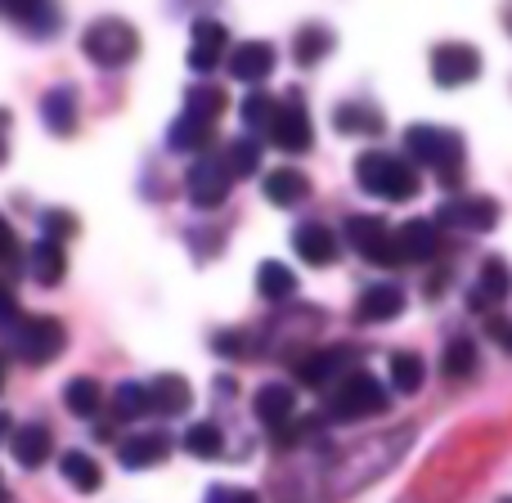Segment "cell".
Returning <instances> with one entry per match:
<instances>
[{"label":"cell","instance_id":"cb8c5ba5","mask_svg":"<svg viewBox=\"0 0 512 503\" xmlns=\"http://www.w3.org/2000/svg\"><path fill=\"white\" fill-rule=\"evenodd\" d=\"M59 472H63V481H68L72 490H81V495H95L99 486H104V472H99V463L90 459V454H81V450H68L59 459Z\"/></svg>","mask_w":512,"mask_h":503},{"label":"cell","instance_id":"1f68e13d","mask_svg":"<svg viewBox=\"0 0 512 503\" xmlns=\"http://www.w3.org/2000/svg\"><path fill=\"white\" fill-rule=\"evenodd\" d=\"M225 113V90H216V86H194L185 95V113L180 117H194V122H207V126H216V117Z\"/></svg>","mask_w":512,"mask_h":503},{"label":"cell","instance_id":"9a60e30c","mask_svg":"<svg viewBox=\"0 0 512 503\" xmlns=\"http://www.w3.org/2000/svg\"><path fill=\"white\" fill-rule=\"evenodd\" d=\"M171 454V436L167 432H135L126 436L122 445H117V459H122V468L140 472V468H153V463H162Z\"/></svg>","mask_w":512,"mask_h":503},{"label":"cell","instance_id":"6da1fadb","mask_svg":"<svg viewBox=\"0 0 512 503\" xmlns=\"http://www.w3.org/2000/svg\"><path fill=\"white\" fill-rule=\"evenodd\" d=\"M355 180H360L364 194L387 198V203H409V198L423 189L418 171L409 167L405 158L382 153V149H369V153H360V158H355Z\"/></svg>","mask_w":512,"mask_h":503},{"label":"cell","instance_id":"ac0fdd59","mask_svg":"<svg viewBox=\"0 0 512 503\" xmlns=\"http://www.w3.org/2000/svg\"><path fill=\"white\" fill-rule=\"evenodd\" d=\"M270 72H274V45H265V41L234 45V54H230V77L234 81H248V86H256V81H265Z\"/></svg>","mask_w":512,"mask_h":503},{"label":"cell","instance_id":"7a4b0ae2","mask_svg":"<svg viewBox=\"0 0 512 503\" xmlns=\"http://www.w3.org/2000/svg\"><path fill=\"white\" fill-rule=\"evenodd\" d=\"M405 153H409V167H432L445 176V185H450V176H459L463 167V135L459 131H445V126H409L405 131Z\"/></svg>","mask_w":512,"mask_h":503},{"label":"cell","instance_id":"c3c4849f","mask_svg":"<svg viewBox=\"0 0 512 503\" xmlns=\"http://www.w3.org/2000/svg\"><path fill=\"white\" fill-rule=\"evenodd\" d=\"M0 387H5V360H0Z\"/></svg>","mask_w":512,"mask_h":503},{"label":"cell","instance_id":"60d3db41","mask_svg":"<svg viewBox=\"0 0 512 503\" xmlns=\"http://www.w3.org/2000/svg\"><path fill=\"white\" fill-rule=\"evenodd\" d=\"M486 333L495 337V342L512 355V319H486Z\"/></svg>","mask_w":512,"mask_h":503},{"label":"cell","instance_id":"ffe728a7","mask_svg":"<svg viewBox=\"0 0 512 503\" xmlns=\"http://www.w3.org/2000/svg\"><path fill=\"white\" fill-rule=\"evenodd\" d=\"M41 122L50 135H72L77 131V90L72 86H54L41 99Z\"/></svg>","mask_w":512,"mask_h":503},{"label":"cell","instance_id":"7dc6e473","mask_svg":"<svg viewBox=\"0 0 512 503\" xmlns=\"http://www.w3.org/2000/svg\"><path fill=\"white\" fill-rule=\"evenodd\" d=\"M0 503H9V490H5V481H0Z\"/></svg>","mask_w":512,"mask_h":503},{"label":"cell","instance_id":"f546056e","mask_svg":"<svg viewBox=\"0 0 512 503\" xmlns=\"http://www.w3.org/2000/svg\"><path fill=\"white\" fill-rule=\"evenodd\" d=\"M328 50H333V32H328V27H319V23H310V27H301V32H297L292 59H297L301 68H315Z\"/></svg>","mask_w":512,"mask_h":503},{"label":"cell","instance_id":"8992f818","mask_svg":"<svg viewBox=\"0 0 512 503\" xmlns=\"http://www.w3.org/2000/svg\"><path fill=\"white\" fill-rule=\"evenodd\" d=\"M499 216H504V207L495 203V198L486 194H459V198H445L441 207H436L432 225L441 230V225H454V230H472V234H486L499 225Z\"/></svg>","mask_w":512,"mask_h":503},{"label":"cell","instance_id":"7c38bea8","mask_svg":"<svg viewBox=\"0 0 512 503\" xmlns=\"http://www.w3.org/2000/svg\"><path fill=\"white\" fill-rule=\"evenodd\" d=\"M391 239H396L400 261L427 265V261H436V256H441V230H436L432 221H409V225H400Z\"/></svg>","mask_w":512,"mask_h":503},{"label":"cell","instance_id":"74e56055","mask_svg":"<svg viewBox=\"0 0 512 503\" xmlns=\"http://www.w3.org/2000/svg\"><path fill=\"white\" fill-rule=\"evenodd\" d=\"M274 108H279V104H274L265 90H252V95L239 104V117L252 126V131H265V126H270V117H274Z\"/></svg>","mask_w":512,"mask_h":503},{"label":"cell","instance_id":"4fadbf2b","mask_svg":"<svg viewBox=\"0 0 512 503\" xmlns=\"http://www.w3.org/2000/svg\"><path fill=\"white\" fill-rule=\"evenodd\" d=\"M405 288L396 283H373V288L360 292V306H355V319L360 324H387V319L405 315Z\"/></svg>","mask_w":512,"mask_h":503},{"label":"cell","instance_id":"4316f807","mask_svg":"<svg viewBox=\"0 0 512 503\" xmlns=\"http://www.w3.org/2000/svg\"><path fill=\"white\" fill-rule=\"evenodd\" d=\"M256 292H261L265 301H288L292 292H297V274L279 261H261V270H256Z\"/></svg>","mask_w":512,"mask_h":503},{"label":"cell","instance_id":"836d02e7","mask_svg":"<svg viewBox=\"0 0 512 503\" xmlns=\"http://www.w3.org/2000/svg\"><path fill=\"white\" fill-rule=\"evenodd\" d=\"M0 14L18 18V23L32 27V32H54V27H59V14H54L50 5H32V0H0Z\"/></svg>","mask_w":512,"mask_h":503},{"label":"cell","instance_id":"d4e9b609","mask_svg":"<svg viewBox=\"0 0 512 503\" xmlns=\"http://www.w3.org/2000/svg\"><path fill=\"white\" fill-rule=\"evenodd\" d=\"M63 405H68L72 418H95L104 409V387L95 378H72L63 387Z\"/></svg>","mask_w":512,"mask_h":503},{"label":"cell","instance_id":"e575fe53","mask_svg":"<svg viewBox=\"0 0 512 503\" xmlns=\"http://www.w3.org/2000/svg\"><path fill=\"white\" fill-rule=\"evenodd\" d=\"M180 445H185V454H194V459H221L225 454V436L216 423H194Z\"/></svg>","mask_w":512,"mask_h":503},{"label":"cell","instance_id":"30bf717a","mask_svg":"<svg viewBox=\"0 0 512 503\" xmlns=\"http://www.w3.org/2000/svg\"><path fill=\"white\" fill-rule=\"evenodd\" d=\"M230 171L221 167V158H198L194 167L185 171V194H189V203L194 207H203V212H212V207H221L225 198H230Z\"/></svg>","mask_w":512,"mask_h":503},{"label":"cell","instance_id":"d6a6232c","mask_svg":"<svg viewBox=\"0 0 512 503\" xmlns=\"http://www.w3.org/2000/svg\"><path fill=\"white\" fill-rule=\"evenodd\" d=\"M207 140H212V126L194 122V117H176L167 131L171 153H198V149H207Z\"/></svg>","mask_w":512,"mask_h":503},{"label":"cell","instance_id":"8d00e7d4","mask_svg":"<svg viewBox=\"0 0 512 503\" xmlns=\"http://www.w3.org/2000/svg\"><path fill=\"white\" fill-rule=\"evenodd\" d=\"M221 167L230 171V180L234 176H252V171L261 167V149H256V140H234L230 149H225Z\"/></svg>","mask_w":512,"mask_h":503},{"label":"cell","instance_id":"bcb514c9","mask_svg":"<svg viewBox=\"0 0 512 503\" xmlns=\"http://www.w3.org/2000/svg\"><path fill=\"white\" fill-rule=\"evenodd\" d=\"M9 432H14V423H9V414L0 409V436H9Z\"/></svg>","mask_w":512,"mask_h":503},{"label":"cell","instance_id":"681fc988","mask_svg":"<svg viewBox=\"0 0 512 503\" xmlns=\"http://www.w3.org/2000/svg\"><path fill=\"white\" fill-rule=\"evenodd\" d=\"M499 503H512V499H499Z\"/></svg>","mask_w":512,"mask_h":503},{"label":"cell","instance_id":"d6986e66","mask_svg":"<svg viewBox=\"0 0 512 503\" xmlns=\"http://www.w3.org/2000/svg\"><path fill=\"white\" fill-rule=\"evenodd\" d=\"M225 45H230V32H225L221 23H198L194 27V41H189V68L194 72H212L216 63H221V54H225Z\"/></svg>","mask_w":512,"mask_h":503},{"label":"cell","instance_id":"7bdbcfd3","mask_svg":"<svg viewBox=\"0 0 512 503\" xmlns=\"http://www.w3.org/2000/svg\"><path fill=\"white\" fill-rule=\"evenodd\" d=\"M14 252H18V239H14V230H9V221L0 216V261H9Z\"/></svg>","mask_w":512,"mask_h":503},{"label":"cell","instance_id":"4dcf8cb0","mask_svg":"<svg viewBox=\"0 0 512 503\" xmlns=\"http://www.w3.org/2000/svg\"><path fill=\"white\" fill-rule=\"evenodd\" d=\"M427 369H423V355L418 351H396L391 355V387L400 391V396H414L418 387H423Z\"/></svg>","mask_w":512,"mask_h":503},{"label":"cell","instance_id":"ab89813d","mask_svg":"<svg viewBox=\"0 0 512 503\" xmlns=\"http://www.w3.org/2000/svg\"><path fill=\"white\" fill-rule=\"evenodd\" d=\"M203 503H261V495H252V490H243V486H212Z\"/></svg>","mask_w":512,"mask_h":503},{"label":"cell","instance_id":"44dd1931","mask_svg":"<svg viewBox=\"0 0 512 503\" xmlns=\"http://www.w3.org/2000/svg\"><path fill=\"white\" fill-rule=\"evenodd\" d=\"M292 409H297V400H292V387H283V382H265L252 400V414L261 418L270 432H279L283 423H292Z\"/></svg>","mask_w":512,"mask_h":503},{"label":"cell","instance_id":"277c9868","mask_svg":"<svg viewBox=\"0 0 512 503\" xmlns=\"http://www.w3.org/2000/svg\"><path fill=\"white\" fill-rule=\"evenodd\" d=\"M81 50L90 63L99 68H122L140 54V32H135L126 18H95V23L81 32Z\"/></svg>","mask_w":512,"mask_h":503},{"label":"cell","instance_id":"e0dca14e","mask_svg":"<svg viewBox=\"0 0 512 503\" xmlns=\"http://www.w3.org/2000/svg\"><path fill=\"white\" fill-rule=\"evenodd\" d=\"M144 391H149V414H162V418H180L189 409V400H194V391H189V382L180 373H162Z\"/></svg>","mask_w":512,"mask_h":503},{"label":"cell","instance_id":"ee69618b","mask_svg":"<svg viewBox=\"0 0 512 503\" xmlns=\"http://www.w3.org/2000/svg\"><path fill=\"white\" fill-rule=\"evenodd\" d=\"M9 162V113L0 108V167Z\"/></svg>","mask_w":512,"mask_h":503},{"label":"cell","instance_id":"8fae6325","mask_svg":"<svg viewBox=\"0 0 512 503\" xmlns=\"http://www.w3.org/2000/svg\"><path fill=\"white\" fill-rule=\"evenodd\" d=\"M512 297V270L504 256H486V265L477 270V283H472V297L468 306L472 310H486V306H499V301Z\"/></svg>","mask_w":512,"mask_h":503},{"label":"cell","instance_id":"b9f144b4","mask_svg":"<svg viewBox=\"0 0 512 503\" xmlns=\"http://www.w3.org/2000/svg\"><path fill=\"white\" fill-rule=\"evenodd\" d=\"M14 319H18V297L5 288V283H0V328H9Z\"/></svg>","mask_w":512,"mask_h":503},{"label":"cell","instance_id":"5bb4252c","mask_svg":"<svg viewBox=\"0 0 512 503\" xmlns=\"http://www.w3.org/2000/svg\"><path fill=\"white\" fill-rule=\"evenodd\" d=\"M9 454H14L18 468H41L45 459L54 454V436L45 423H27L9 432Z\"/></svg>","mask_w":512,"mask_h":503},{"label":"cell","instance_id":"d590c367","mask_svg":"<svg viewBox=\"0 0 512 503\" xmlns=\"http://www.w3.org/2000/svg\"><path fill=\"white\" fill-rule=\"evenodd\" d=\"M149 414V391L140 387V382H122V387L113 391V418L117 423H135V418Z\"/></svg>","mask_w":512,"mask_h":503},{"label":"cell","instance_id":"ba28073f","mask_svg":"<svg viewBox=\"0 0 512 503\" xmlns=\"http://www.w3.org/2000/svg\"><path fill=\"white\" fill-rule=\"evenodd\" d=\"M270 140H274V149H283V153H306L310 144H315V126H310V113L301 108V99H297V90L288 95V104H279L274 108V117H270Z\"/></svg>","mask_w":512,"mask_h":503},{"label":"cell","instance_id":"484cf974","mask_svg":"<svg viewBox=\"0 0 512 503\" xmlns=\"http://www.w3.org/2000/svg\"><path fill=\"white\" fill-rule=\"evenodd\" d=\"M333 126L342 135H382V113L369 104H337Z\"/></svg>","mask_w":512,"mask_h":503},{"label":"cell","instance_id":"f1b7e54d","mask_svg":"<svg viewBox=\"0 0 512 503\" xmlns=\"http://www.w3.org/2000/svg\"><path fill=\"white\" fill-rule=\"evenodd\" d=\"M337 364H342V351H310L292 364V373H297V382H306V387H324L337 373Z\"/></svg>","mask_w":512,"mask_h":503},{"label":"cell","instance_id":"603a6c76","mask_svg":"<svg viewBox=\"0 0 512 503\" xmlns=\"http://www.w3.org/2000/svg\"><path fill=\"white\" fill-rule=\"evenodd\" d=\"M27 270H32V279L41 283V288H54V283H63V274H68V256H63V243L41 239L32 252H27Z\"/></svg>","mask_w":512,"mask_h":503},{"label":"cell","instance_id":"5b68a950","mask_svg":"<svg viewBox=\"0 0 512 503\" xmlns=\"http://www.w3.org/2000/svg\"><path fill=\"white\" fill-rule=\"evenodd\" d=\"M387 409V387H382L373 373H346L342 382L328 396V418L337 423H360V418H373Z\"/></svg>","mask_w":512,"mask_h":503},{"label":"cell","instance_id":"52a82bcc","mask_svg":"<svg viewBox=\"0 0 512 503\" xmlns=\"http://www.w3.org/2000/svg\"><path fill=\"white\" fill-rule=\"evenodd\" d=\"M432 77L436 86L445 90H459V86H472L481 77V50L468 41H445L432 50Z\"/></svg>","mask_w":512,"mask_h":503},{"label":"cell","instance_id":"3957f363","mask_svg":"<svg viewBox=\"0 0 512 503\" xmlns=\"http://www.w3.org/2000/svg\"><path fill=\"white\" fill-rule=\"evenodd\" d=\"M9 346H14V355L23 364L41 369L68 346V333H63V324L54 315H18L9 324Z\"/></svg>","mask_w":512,"mask_h":503},{"label":"cell","instance_id":"7402d4cb","mask_svg":"<svg viewBox=\"0 0 512 503\" xmlns=\"http://www.w3.org/2000/svg\"><path fill=\"white\" fill-rule=\"evenodd\" d=\"M261 194H265V203H274V207H297V203H306L310 198V180L301 176V171H292V167H279V171L265 176Z\"/></svg>","mask_w":512,"mask_h":503},{"label":"cell","instance_id":"f35d334b","mask_svg":"<svg viewBox=\"0 0 512 503\" xmlns=\"http://www.w3.org/2000/svg\"><path fill=\"white\" fill-rule=\"evenodd\" d=\"M41 230H45V239H50V243H63V239H72V234H77V216H72V212H45L41 216Z\"/></svg>","mask_w":512,"mask_h":503},{"label":"cell","instance_id":"9c48e42d","mask_svg":"<svg viewBox=\"0 0 512 503\" xmlns=\"http://www.w3.org/2000/svg\"><path fill=\"white\" fill-rule=\"evenodd\" d=\"M346 243L369 265H400L396 239H391L387 221H378V216H351V221H346Z\"/></svg>","mask_w":512,"mask_h":503},{"label":"cell","instance_id":"f6af8a7d","mask_svg":"<svg viewBox=\"0 0 512 503\" xmlns=\"http://www.w3.org/2000/svg\"><path fill=\"white\" fill-rule=\"evenodd\" d=\"M216 351H221V355H234V351H239V337L221 333V337H216Z\"/></svg>","mask_w":512,"mask_h":503},{"label":"cell","instance_id":"2e32d148","mask_svg":"<svg viewBox=\"0 0 512 503\" xmlns=\"http://www.w3.org/2000/svg\"><path fill=\"white\" fill-rule=\"evenodd\" d=\"M292 248H297V256L306 265H315V270H324V265L337 261V234L328 230V225H297L292 230Z\"/></svg>","mask_w":512,"mask_h":503},{"label":"cell","instance_id":"83f0119b","mask_svg":"<svg viewBox=\"0 0 512 503\" xmlns=\"http://www.w3.org/2000/svg\"><path fill=\"white\" fill-rule=\"evenodd\" d=\"M441 373H445V378H454V382L472 378V373H477V342H468V337H454V342H445Z\"/></svg>","mask_w":512,"mask_h":503}]
</instances>
